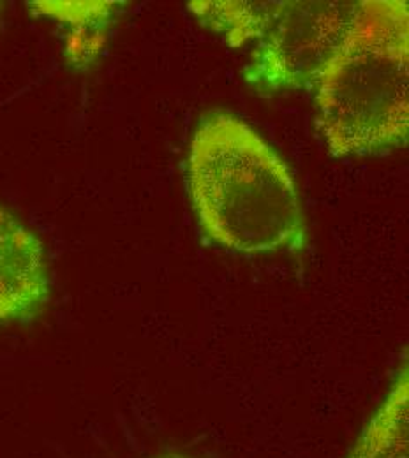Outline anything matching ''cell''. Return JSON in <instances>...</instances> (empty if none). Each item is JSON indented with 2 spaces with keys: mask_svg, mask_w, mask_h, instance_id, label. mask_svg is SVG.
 Returning a JSON list of instances; mask_svg holds the SVG:
<instances>
[{
  "mask_svg": "<svg viewBox=\"0 0 409 458\" xmlns=\"http://www.w3.org/2000/svg\"><path fill=\"white\" fill-rule=\"evenodd\" d=\"M187 180L205 234L238 254H300L307 243L292 172L247 122L212 110L189 143Z\"/></svg>",
  "mask_w": 409,
  "mask_h": 458,
  "instance_id": "cell-1",
  "label": "cell"
},
{
  "mask_svg": "<svg viewBox=\"0 0 409 458\" xmlns=\"http://www.w3.org/2000/svg\"><path fill=\"white\" fill-rule=\"evenodd\" d=\"M316 122L336 157L378 156L406 145V0L358 2L339 50L316 83Z\"/></svg>",
  "mask_w": 409,
  "mask_h": 458,
  "instance_id": "cell-2",
  "label": "cell"
},
{
  "mask_svg": "<svg viewBox=\"0 0 409 458\" xmlns=\"http://www.w3.org/2000/svg\"><path fill=\"white\" fill-rule=\"evenodd\" d=\"M358 2H276L243 80L261 96L316 89L339 50Z\"/></svg>",
  "mask_w": 409,
  "mask_h": 458,
  "instance_id": "cell-3",
  "label": "cell"
},
{
  "mask_svg": "<svg viewBox=\"0 0 409 458\" xmlns=\"http://www.w3.org/2000/svg\"><path fill=\"white\" fill-rule=\"evenodd\" d=\"M52 300L45 243L0 207V327L38 319Z\"/></svg>",
  "mask_w": 409,
  "mask_h": 458,
  "instance_id": "cell-4",
  "label": "cell"
},
{
  "mask_svg": "<svg viewBox=\"0 0 409 458\" xmlns=\"http://www.w3.org/2000/svg\"><path fill=\"white\" fill-rule=\"evenodd\" d=\"M27 5L34 16L48 18L57 25L65 65L74 72H89L107 54L112 32L129 4L114 0H36Z\"/></svg>",
  "mask_w": 409,
  "mask_h": 458,
  "instance_id": "cell-5",
  "label": "cell"
},
{
  "mask_svg": "<svg viewBox=\"0 0 409 458\" xmlns=\"http://www.w3.org/2000/svg\"><path fill=\"white\" fill-rule=\"evenodd\" d=\"M346 458H409L408 361Z\"/></svg>",
  "mask_w": 409,
  "mask_h": 458,
  "instance_id": "cell-6",
  "label": "cell"
},
{
  "mask_svg": "<svg viewBox=\"0 0 409 458\" xmlns=\"http://www.w3.org/2000/svg\"><path fill=\"white\" fill-rule=\"evenodd\" d=\"M187 7L203 27L240 48L261 38L276 2H191Z\"/></svg>",
  "mask_w": 409,
  "mask_h": 458,
  "instance_id": "cell-7",
  "label": "cell"
},
{
  "mask_svg": "<svg viewBox=\"0 0 409 458\" xmlns=\"http://www.w3.org/2000/svg\"><path fill=\"white\" fill-rule=\"evenodd\" d=\"M154 458H200L191 457V455H185V454H166V455H159V457Z\"/></svg>",
  "mask_w": 409,
  "mask_h": 458,
  "instance_id": "cell-8",
  "label": "cell"
}]
</instances>
